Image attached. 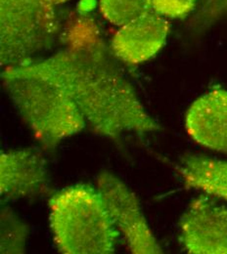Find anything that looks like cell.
<instances>
[{
  "label": "cell",
  "mask_w": 227,
  "mask_h": 254,
  "mask_svg": "<svg viewBox=\"0 0 227 254\" xmlns=\"http://www.w3.org/2000/svg\"><path fill=\"white\" fill-rule=\"evenodd\" d=\"M0 214V253L24 254L29 237V226L8 206H2Z\"/></svg>",
  "instance_id": "obj_11"
},
{
  "label": "cell",
  "mask_w": 227,
  "mask_h": 254,
  "mask_svg": "<svg viewBox=\"0 0 227 254\" xmlns=\"http://www.w3.org/2000/svg\"><path fill=\"white\" fill-rule=\"evenodd\" d=\"M118 60L104 42L95 22L79 17L66 32L63 49L19 66L59 82L76 103L86 124L99 135L114 140L128 133L144 135L160 130Z\"/></svg>",
  "instance_id": "obj_1"
},
{
  "label": "cell",
  "mask_w": 227,
  "mask_h": 254,
  "mask_svg": "<svg viewBox=\"0 0 227 254\" xmlns=\"http://www.w3.org/2000/svg\"><path fill=\"white\" fill-rule=\"evenodd\" d=\"M198 0H152L153 9L165 18H183L194 11Z\"/></svg>",
  "instance_id": "obj_14"
},
{
  "label": "cell",
  "mask_w": 227,
  "mask_h": 254,
  "mask_svg": "<svg viewBox=\"0 0 227 254\" xmlns=\"http://www.w3.org/2000/svg\"><path fill=\"white\" fill-rule=\"evenodd\" d=\"M179 172L186 187L227 201V160L189 155L181 159Z\"/></svg>",
  "instance_id": "obj_10"
},
{
  "label": "cell",
  "mask_w": 227,
  "mask_h": 254,
  "mask_svg": "<svg viewBox=\"0 0 227 254\" xmlns=\"http://www.w3.org/2000/svg\"><path fill=\"white\" fill-rule=\"evenodd\" d=\"M47 161L36 148L0 154V193L5 200L30 198L48 190Z\"/></svg>",
  "instance_id": "obj_7"
},
{
  "label": "cell",
  "mask_w": 227,
  "mask_h": 254,
  "mask_svg": "<svg viewBox=\"0 0 227 254\" xmlns=\"http://www.w3.org/2000/svg\"><path fill=\"white\" fill-rule=\"evenodd\" d=\"M227 18V0H201L194 23L200 27L213 25Z\"/></svg>",
  "instance_id": "obj_13"
},
{
  "label": "cell",
  "mask_w": 227,
  "mask_h": 254,
  "mask_svg": "<svg viewBox=\"0 0 227 254\" xmlns=\"http://www.w3.org/2000/svg\"><path fill=\"white\" fill-rule=\"evenodd\" d=\"M96 188L111 220L133 254H160L162 250L143 213L137 195L117 175L103 171Z\"/></svg>",
  "instance_id": "obj_5"
},
{
  "label": "cell",
  "mask_w": 227,
  "mask_h": 254,
  "mask_svg": "<svg viewBox=\"0 0 227 254\" xmlns=\"http://www.w3.org/2000/svg\"><path fill=\"white\" fill-rule=\"evenodd\" d=\"M183 249L191 254H227V207L208 194L189 204L179 221Z\"/></svg>",
  "instance_id": "obj_6"
},
{
  "label": "cell",
  "mask_w": 227,
  "mask_h": 254,
  "mask_svg": "<svg viewBox=\"0 0 227 254\" xmlns=\"http://www.w3.org/2000/svg\"><path fill=\"white\" fill-rule=\"evenodd\" d=\"M169 32V23L154 9L120 27L112 38L111 49L124 63L149 61L162 48Z\"/></svg>",
  "instance_id": "obj_8"
},
{
  "label": "cell",
  "mask_w": 227,
  "mask_h": 254,
  "mask_svg": "<svg viewBox=\"0 0 227 254\" xmlns=\"http://www.w3.org/2000/svg\"><path fill=\"white\" fill-rule=\"evenodd\" d=\"M49 223L61 254H110L116 250L118 230L97 188L76 184L49 199Z\"/></svg>",
  "instance_id": "obj_3"
},
{
  "label": "cell",
  "mask_w": 227,
  "mask_h": 254,
  "mask_svg": "<svg viewBox=\"0 0 227 254\" xmlns=\"http://www.w3.org/2000/svg\"><path fill=\"white\" fill-rule=\"evenodd\" d=\"M185 129L197 144L227 156V91L212 89L200 96L185 115Z\"/></svg>",
  "instance_id": "obj_9"
},
{
  "label": "cell",
  "mask_w": 227,
  "mask_h": 254,
  "mask_svg": "<svg viewBox=\"0 0 227 254\" xmlns=\"http://www.w3.org/2000/svg\"><path fill=\"white\" fill-rule=\"evenodd\" d=\"M4 89L40 145L54 149L87 125L79 108L53 78L23 66L5 67Z\"/></svg>",
  "instance_id": "obj_2"
},
{
  "label": "cell",
  "mask_w": 227,
  "mask_h": 254,
  "mask_svg": "<svg viewBox=\"0 0 227 254\" xmlns=\"http://www.w3.org/2000/svg\"><path fill=\"white\" fill-rule=\"evenodd\" d=\"M103 17L111 24L122 27L153 9L152 0H99Z\"/></svg>",
  "instance_id": "obj_12"
},
{
  "label": "cell",
  "mask_w": 227,
  "mask_h": 254,
  "mask_svg": "<svg viewBox=\"0 0 227 254\" xmlns=\"http://www.w3.org/2000/svg\"><path fill=\"white\" fill-rule=\"evenodd\" d=\"M59 32L54 5L44 0H0V60L5 67L38 60Z\"/></svg>",
  "instance_id": "obj_4"
},
{
  "label": "cell",
  "mask_w": 227,
  "mask_h": 254,
  "mask_svg": "<svg viewBox=\"0 0 227 254\" xmlns=\"http://www.w3.org/2000/svg\"><path fill=\"white\" fill-rule=\"evenodd\" d=\"M52 5H58V4H62V3H65L68 0H44Z\"/></svg>",
  "instance_id": "obj_15"
}]
</instances>
